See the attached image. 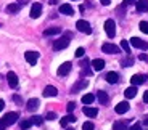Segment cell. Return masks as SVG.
<instances>
[{
	"label": "cell",
	"instance_id": "cell-14",
	"mask_svg": "<svg viewBox=\"0 0 148 130\" xmlns=\"http://www.w3.org/2000/svg\"><path fill=\"white\" fill-rule=\"evenodd\" d=\"M71 66H73V64H71L69 61H66V63H63L61 66L58 67V76H66V74H69Z\"/></svg>",
	"mask_w": 148,
	"mask_h": 130
},
{
	"label": "cell",
	"instance_id": "cell-41",
	"mask_svg": "<svg viewBox=\"0 0 148 130\" xmlns=\"http://www.w3.org/2000/svg\"><path fill=\"white\" fill-rule=\"evenodd\" d=\"M138 58H140L142 61H148V55H145V53H142V55L138 56Z\"/></svg>",
	"mask_w": 148,
	"mask_h": 130
},
{
	"label": "cell",
	"instance_id": "cell-30",
	"mask_svg": "<svg viewBox=\"0 0 148 130\" xmlns=\"http://www.w3.org/2000/svg\"><path fill=\"white\" fill-rule=\"evenodd\" d=\"M121 48L124 50L126 53H130V45H129L127 40H121Z\"/></svg>",
	"mask_w": 148,
	"mask_h": 130
},
{
	"label": "cell",
	"instance_id": "cell-46",
	"mask_svg": "<svg viewBox=\"0 0 148 130\" xmlns=\"http://www.w3.org/2000/svg\"><path fill=\"white\" fill-rule=\"evenodd\" d=\"M3 108H5V101H3V100H0V111H2Z\"/></svg>",
	"mask_w": 148,
	"mask_h": 130
},
{
	"label": "cell",
	"instance_id": "cell-7",
	"mask_svg": "<svg viewBox=\"0 0 148 130\" xmlns=\"http://www.w3.org/2000/svg\"><path fill=\"white\" fill-rule=\"evenodd\" d=\"M101 52L110 53V55H116V53H119V47H116L113 44H103L101 45Z\"/></svg>",
	"mask_w": 148,
	"mask_h": 130
},
{
	"label": "cell",
	"instance_id": "cell-44",
	"mask_svg": "<svg viewBox=\"0 0 148 130\" xmlns=\"http://www.w3.org/2000/svg\"><path fill=\"white\" fill-rule=\"evenodd\" d=\"M143 101H145V103H148V90L143 93Z\"/></svg>",
	"mask_w": 148,
	"mask_h": 130
},
{
	"label": "cell",
	"instance_id": "cell-11",
	"mask_svg": "<svg viewBox=\"0 0 148 130\" xmlns=\"http://www.w3.org/2000/svg\"><path fill=\"white\" fill-rule=\"evenodd\" d=\"M89 85V82L85 80V79H82V80H79V82H76L73 85V88H71V93H77L79 90H82V88H85V87Z\"/></svg>",
	"mask_w": 148,
	"mask_h": 130
},
{
	"label": "cell",
	"instance_id": "cell-4",
	"mask_svg": "<svg viewBox=\"0 0 148 130\" xmlns=\"http://www.w3.org/2000/svg\"><path fill=\"white\" fill-rule=\"evenodd\" d=\"M130 45L135 47V48H140V50H148V42L142 40L138 37H132L130 39Z\"/></svg>",
	"mask_w": 148,
	"mask_h": 130
},
{
	"label": "cell",
	"instance_id": "cell-37",
	"mask_svg": "<svg viewBox=\"0 0 148 130\" xmlns=\"http://www.w3.org/2000/svg\"><path fill=\"white\" fill-rule=\"evenodd\" d=\"M68 124H69V120H68V117H63V119L60 120V125H61V127H66Z\"/></svg>",
	"mask_w": 148,
	"mask_h": 130
},
{
	"label": "cell",
	"instance_id": "cell-3",
	"mask_svg": "<svg viewBox=\"0 0 148 130\" xmlns=\"http://www.w3.org/2000/svg\"><path fill=\"white\" fill-rule=\"evenodd\" d=\"M76 27H77V31H81V32L84 34H92V27H90V24L85 19H79L77 22H76Z\"/></svg>",
	"mask_w": 148,
	"mask_h": 130
},
{
	"label": "cell",
	"instance_id": "cell-25",
	"mask_svg": "<svg viewBox=\"0 0 148 130\" xmlns=\"http://www.w3.org/2000/svg\"><path fill=\"white\" fill-rule=\"evenodd\" d=\"M61 32V29H60V27H48V29H45L44 31V35H56V34H60Z\"/></svg>",
	"mask_w": 148,
	"mask_h": 130
},
{
	"label": "cell",
	"instance_id": "cell-34",
	"mask_svg": "<svg viewBox=\"0 0 148 130\" xmlns=\"http://www.w3.org/2000/svg\"><path fill=\"white\" fill-rule=\"evenodd\" d=\"M74 55H76V58H82V56L85 55V50L81 47V48H77V50H76V53H74Z\"/></svg>",
	"mask_w": 148,
	"mask_h": 130
},
{
	"label": "cell",
	"instance_id": "cell-45",
	"mask_svg": "<svg viewBox=\"0 0 148 130\" xmlns=\"http://www.w3.org/2000/svg\"><path fill=\"white\" fill-rule=\"evenodd\" d=\"M13 100H15V101H16V103H21V98H19V97H18V95H15V97H13Z\"/></svg>",
	"mask_w": 148,
	"mask_h": 130
},
{
	"label": "cell",
	"instance_id": "cell-40",
	"mask_svg": "<svg viewBox=\"0 0 148 130\" xmlns=\"http://www.w3.org/2000/svg\"><path fill=\"white\" fill-rule=\"evenodd\" d=\"M135 2H137V0H124V3H122V5H124V7H127V5H134Z\"/></svg>",
	"mask_w": 148,
	"mask_h": 130
},
{
	"label": "cell",
	"instance_id": "cell-38",
	"mask_svg": "<svg viewBox=\"0 0 148 130\" xmlns=\"http://www.w3.org/2000/svg\"><path fill=\"white\" fill-rule=\"evenodd\" d=\"M66 117H68V120H69V122H76V120H77V117H76L74 114H68Z\"/></svg>",
	"mask_w": 148,
	"mask_h": 130
},
{
	"label": "cell",
	"instance_id": "cell-35",
	"mask_svg": "<svg viewBox=\"0 0 148 130\" xmlns=\"http://www.w3.org/2000/svg\"><path fill=\"white\" fill-rule=\"evenodd\" d=\"M74 108H76V103H74V101H69V103H68V106H66V109H68V112H73L74 111Z\"/></svg>",
	"mask_w": 148,
	"mask_h": 130
},
{
	"label": "cell",
	"instance_id": "cell-1",
	"mask_svg": "<svg viewBox=\"0 0 148 130\" xmlns=\"http://www.w3.org/2000/svg\"><path fill=\"white\" fill-rule=\"evenodd\" d=\"M69 39H71V34L66 32L63 37H60L58 40L53 42V50H56V52H60V50H64L68 45H69V42H71Z\"/></svg>",
	"mask_w": 148,
	"mask_h": 130
},
{
	"label": "cell",
	"instance_id": "cell-39",
	"mask_svg": "<svg viewBox=\"0 0 148 130\" xmlns=\"http://www.w3.org/2000/svg\"><path fill=\"white\" fill-rule=\"evenodd\" d=\"M129 130H143V129H142V125H140V124H134V125L130 127Z\"/></svg>",
	"mask_w": 148,
	"mask_h": 130
},
{
	"label": "cell",
	"instance_id": "cell-50",
	"mask_svg": "<svg viewBox=\"0 0 148 130\" xmlns=\"http://www.w3.org/2000/svg\"><path fill=\"white\" fill-rule=\"evenodd\" d=\"M66 130H74V129H73V127H68V129H66Z\"/></svg>",
	"mask_w": 148,
	"mask_h": 130
},
{
	"label": "cell",
	"instance_id": "cell-13",
	"mask_svg": "<svg viewBox=\"0 0 148 130\" xmlns=\"http://www.w3.org/2000/svg\"><path fill=\"white\" fill-rule=\"evenodd\" d=\"M40 13H42V5L40 3H34L32 7H31V18L37 19L40 16Z\"/></svg>",
	"mask_w": 148,
	"mask_h": 130
},
{
	"label": "cell",
	"instance_id": "cell-42",
	"mask_svg": "<svg viewBox=\"0 0 148 130\" xmlns=\"http://www.w3.org/2000/svg\"><path fill=\"white\" fill-rule=\"evenodd\" d=\"M5 129H7V125H5V122H3V120L0 119V130H5Z\"/></svg>",
	"mask_w": 148,
	"mask_h": 130
},
{
	"label": "cell",
	"instance_id": "cell-10",
	"mask_svg": "<svg viewBox=\"0 0 148 130\" xmlns=\"http://www.w3.org/2000/svg\"><path fill=\"white\" fill-rule=\"evenodd\" d=\"M39 104H40V101L37 100V98H31V100L26 103V109H27V111H31V112H34V111L39 109Z\"/></svg>",
	"mask_w": 148,
	"mask_h": 130
},
{
	"label": "cell",
	"instance_id": "cell-28",
	"mask_svg": "<svg viewBox=\"0 0 148 130\" xmlns=\"http://www.w3.org/2000/svg\"><path fill=\"white\" fill-rule=\"evenodd\" d=\"M7 11H8V13H18V11H19V5L18 3H10L7 7Z\"/></svg>",
	"mask_w": 148,
	"mask_h": 130
},
{
	"label": "cell",
	"instance_id": "cell-12",
	"mask_svg": "<svg viewBox=\"0 0 148 130\" xmlns=\"http://www.w3.org/2000/svg\"><path fill=\"white\" fill-rule=\"evenodd\" d=\"M129 103L127 101H121V103H118L116 104V108H114V111L118 112V114H124V112H127L129 111Z\"/></svg>",
	"mask_w": 148,
	"mask_h": 130
},
{
	"label": "cell",
	"instance_id": "cell-48",
	"mask_svg": "<svg viewBox=\"0 0 148 130\" xmlns=\"http://www.w3.org/2000/svg\"><path fill=\"white\" fill-rule=\"evenodd\" d=\"M56 2H58V0H50V2H48V3H50V5H55Z\"/></svg>",
	"mask_w": 148,
	"mask_h": 130
},
{
	"label": "cell",
	"instance_id": "cell-32",
	"mask_svg": "<svg viewBox=\"0 0 148 130\" xmlns=\"http://www.w3.org/2000/svg\"><path fill=\"white\" fill-rule=\"evenodd\" d=\"M138 27H140V31H142L143 34H148V22H147V21H140Z\"/></svg>",
	"mask_w": 148,
	"mask_h": 130
},
{
	"label": "cell",
	"instance_id": "cell-2",
	"mask_svg": "<svg viewBox=\"0 0 148 130\" xmlns=\"http://www.w3.org/2000/svg\"><path fill=\"white\" fill-rule=\"evenodd\" d=\"M105 32L110 39H113L116 35V22L113 19H106L105 21Z\"/></svg>",
	"mask_w": 148,
	"mask_h": 130
},
{
	"label": "cell",
	"instance_id": "cell-36",
	"mask_svg": "<svg viewBox=\"0 0 148 130\" xmlns=\"http://www.w3.org/2000/svg\"><path fill=\"white\" fill-rule=\"evenodd\" d=\"M45 119H47V120H55L56 119V114H55V112H48V114L45 116Z\"/></svg>",
	"mask_w": 148,
	"mask_h": 130
},
{
	"label": "cell",
	"instance_id": "cell-23",
	"mask_svg": "<svg viewBox=\"0 0 148 130\" xmlns=\"http://www.w3.org/2000/svg\"><path fill=\"white\" fill-rule=\"evenodd\" d=\"M82 111H84V114L87 116V117H95V116L98 114V109L97 108H89V106H85Z\"/></svg>",
	"mask_w": 148,
	"mask_h": 130
},
{
	"label": "cell",
	"instance_id": "cell-18",
	"mask_svg": "<svg viewBox=\"0 0 148 130\" xmlns=\"http://www.w3.org/2000/svg\"><path fill=\"white\" fill-rule=\"evenodd\" d=\"M81 66L84 67V69L81 71V76H82V77H84V76H92V69L89 67V60H84Z\"/></svg>",
	"mask_w": 148,
	"mask_h": 130
},
{
	"label": "cell",
	"instance_id": "cell-24",
	"mask_svg": "<svg viewBox=\"0 0 148 130\" xmlns=\"http://www.w3.org/2000/svg\"><path fill=\"white\" fill-rule=\"evenodd\" d=\"M113 130H127V122L126 120H118L113 124Z\"/></svg>",
	"mask_w": 148,
	"mask_h": 130
},
{
	"label": "cell",
	"instance_id": "cell-21",
	"mask_svg": "<svg viewBox=\"0 0 148 130\" xmlns=\"http://www.w3.org/2000/svg\"><path fill=\"white\" fill-rule=\"evenodd\" d=\"M60 13H63V15L71 16V15L74 13V8L71 7L69 3H64V5H61V7H60Z\"/></svg>",
	"mask_w": 148,
	"mask_h": 130
},
{
	"label": "cell",
	"instance_id": "cell-26",
	"mask_svg": "<svg viewBox=\"0 0 148 130\" xmlns=\"http://www.w3.org/2000/svg\"><path fill=\"white\" fill-rule=\"evenodd\" d=\"M93 100H95V95H92V93H87V95H84V97H82V103H84V104L93 103Z\"/></svg>",
	"mask_w": 148,
	"mask_h": 130
},
{
	"label": "cell",
	"instance_id": "cell-17",
	"mask_svg": "<svg viewBox=\"0 0 148 130\" xmlns=\"http://www.w3.org/2000/svg\"><path fill=\"white\" fill-rule=\"evenodd\" d=\"M105 79H106V82L108 84H118L119 82V76H118V72H108L106 76H105Z\"/></svg>",
	"mask_w": 148,
	"mask_h": 130
},
{
	"label": "cell",
	"instance_id": "cell-6",
	"mask_svg": "<svg viewBox=\"0 0 148 130\" xmlns=\"http://www.w3.org/2000/svg\"><path fill=\"white\" fill-rule=\"evenodd\" d=\"M148 80V76L147 74H134L132 77H130V82H132V85H140V84H143V82Z\"/></svg>",
	"mask_w": 148,
	"mask_h": 130
},
{
	"label": "cell",
	"instance_id": "cell-19",
	"mask_svg": "<svg viewBox=\"0 0 148 130\" xmlns=\"http://www.w3.org/2000/svg\"><path fill=\"white\" fill-rule=\"evenodd\" d=\"M90 64H92V69H93V71H101V69L105 67V61H103V60H100V58L93 60Z\"/></svg>",
	"mask_w": 148,
	"mask_h": 130
},
{
	"label": "cell",
	"instance_id": "cell-49",
	"mask_svg": "<svg viewBox=\"0 0 148 130\" xmlns=\"http://www.w3.org/2000/svg\"><path fill=\"white\" fill-rule=\"evenodd\" d=\"M143 124H145V125H148V117H145V119H143Z\"/></svg>",
	"mask_w": 148,
	"mask_h": 130
},
{
	"label": "cell",
	"instance_id": "cell-33",
	"mask_svg": "<svg viewBox=\"0 0 148 130\" xmlns=\"http://www.w3.org/2000/svg\"><path fill=\"white\" fill-rule=\"evenodd\" d=\"M82 130H95V125H93L92 122H84V125H82Z\"/></svg>",
	"mask_w": 148,
	"mask_h": 130
},
{
	"label": "cell",
	"instance_id": "cell-16",
	"mask_svg": "<svg viewBox=\"0 0 148 130\" xmlns=\"http://www.w3.org/2000/svg\"><path fill=\"white\" fill-rule=\"evenodd\" d=\"M58 95V90H56V87L53 85H47L44 88V97H56Z\"/></svg>",
	"mask_w": 148,
	"mask_h": 130
},
{
	"label": "cell",
	"instance_id": "cell-20",
	"mask_svg": "<svg viewBox=\"0 0 148 130\" xmlns=\"http://www.w3.org/2000/svg\"><path fill=\"white\" fill-rule=\"evenodd\" d=\"M135 95H137V87H135V85L126 88V92H124V97H126L127 100H130V98H135Z\"/></svg>",
	"mask_w": 148,
	"mask_h": 130
},
{
	"label": "cell",
	"instance_id": "cell-5",
	"mask_svg": "<svg viewBox=\"0 0 148 130\" xmlns=\"http://www.w3.org/2000/svg\"><path fill=\"white\" fill-rule=\"evenodd\" d=\"M18 117H19V114L18 112H7L5 114V117H2V120L5 122V125H11V124H15L16 120H18Z\"/></svg>",
	"mask_w": 148,
	"mask_h": 130
},
{
	"label": "cell",
	"instance_id": "cell-8",
	"mask_svg": "<svg viewBox=\"0 0 148 130\" xmlns=\"http://www.w3.org/2000/svg\"><path fill=\"white\" fill-rule=\"evenodd\" d=\"M24 58H26V61L31 66H34V64L37 63V60H39V53L37 52H26L24 53Z\"/></svg>",
	"mask_w": 148,
	"mask_h": 130
},
{
	"label": "cell",
	"instance_id": "cell-31",
	"mask_svg": "<svg viewBox=\"0 0 148 130\" xmlns=\"http://www.w3.org/2000/svg\"><path fill=\"white\" fill-rule=\"evenodd\" d=\"M121 64H122L124 67L132 66V64H134V58H130V56H129V58H126V60H122V61H121Z\"/></svg>",
	"mask_w": 148,
	"mask_h": 130
},
{
	"label": "cell",
	"instance_id": "cell-27",
	"mask_svg": "<svg viewBox=\"0 0 148 130\" xmlns=\"http://www.w3.org/2000/svg\"><path fill=\"white\" fill-rule=\"evenodd\" d=\"M31 125H34L31 119H27V120H21V122H19V127H21V130H27V129H31Z\"/></svg>",
	"mask_w": 148,
	"mask_h": 130
},
{
	"label": "cell",
	"instance_id": "cell-15",
	"mask_svg": "<svg viewBox=\"0 0 148 130\" xmlns=\"http://www.w3.org/2000/svg\"><path fill=\"white\" fill-rule=\"evenodd\" d=\"M135 8H137V11H140V13L148 11V0H137V2H135Z\"/></svg>",
	"mask_w": 148,
	"mask_h": 130
},
{
	"label": "cell",
	"instance_id": "cell-43",
	"mask_svg": "<svg viewBox=\"0 0 148 130\" xmlns=\"http://www.w3.org/2000/svg\"><path fill=\"white\" fill-rule=\"evenodd\" d=\"M27 2H29V0H18V5L21 7V5H26Z\"/></svg>",
	"mask_w": 148,
	"mask_h": 130
},
{
	"label": "cell",
	"instance_id": "cell-22",
	"mask_svg": "<svg viewBox=\"0 0 148 130\" xmlns=\"http://www.w3.org/2000/svg\"><path fill=\"white\" fill-rule=\"evenodd\" d=\"M97 98H98V101H100V104H108V93L103 92V90H100V92H97Z\"/></svg>",
	"mask_w": 148,
	"mask_h": 130
},
{
	"label": "cell",
	"instance_id": "cell-47",
	"mask_svg": "<svg viewBox=\"0 0 148 130\" xmlns=\"http://www.w3.org/2000/svg\"><path fill=\"white\" fill-rule=\"evenodd\" d=\"M100 2H101V5H110L111 0H100Z\"/></svg>",
	"mask_w": 148,
	"mask_h": 130
},
{
	"label": "cell",
	"instance_id": "cell-29",
	"mask_svg": "<svg viewBox=\"0 0 148 130\" xmlns=\"http://www.w3.org/2000/svg\"><path fill=\"white\" fill-rule=\"evenodd\" d=\"M31 120H32L34 125H40V124L44 122V117H40V116H32V117H31Z\"/></svg>",
	"mask_w": 148,
	"mask_h": 130
},
{
	"label": "cell",
	"instance_id": "cell-9",
	"mask_svg": "<svg viewBox=\"0 0 148 130\" xmlns=\"http://www.w3.org/2000/svg\"><path fill=\"white\" fill-rule=\"evenodd\" d=\"M7 80H8V85H10L11 88H16V87H18V76H16L13 71H10L7 74Z\"/></svg>",
	"mask_w": 148,
	"mask_h": 130
}]
</instances>
